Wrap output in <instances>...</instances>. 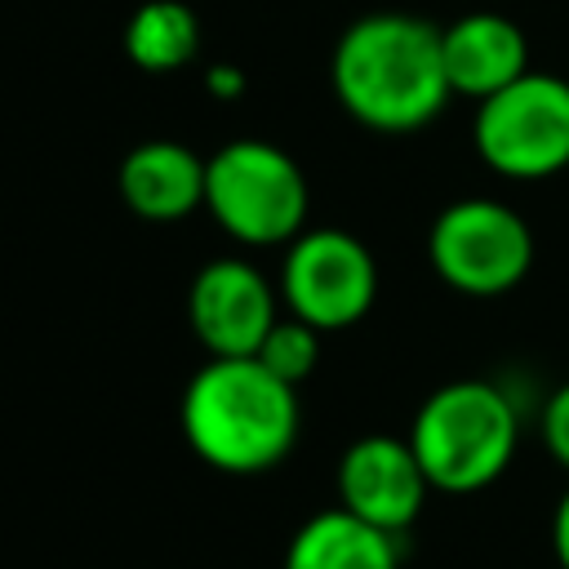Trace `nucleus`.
<instances>
[{"label": "nucleus", "mask_w": 569, "mask_h": 569, "mask_svg": "<svg viewBox=\"0 0 569 569\" xmlns=\"http://www.w3.org/2000/svg\"><path fill=\"white\" fill-rule=\"evenodd\" d=\"M476 151L493 173L551 178L569 164V80L525 71L476 107Z\"/></svg>", "instance_id": "nucleus-5"}, {"label": "nucleus", "mask_w": 569, "mask_h": 569, "mask_svg": "<svg viewBox=\"0 0 569 569\" xmlns=\"http://www.w3.org/2000/svg\"><path fill=\"white\" fill-rule=\"evenodd\" d=\"M284 569H400L396 533L351 516L347 507L316 511L284 547Z\"/></svg>", "instance_id": "nucleus-12"}, {"label": "nucleus", "mask_w": 569, "mask_h": 569, "mask_svg": "<svg viewBox=\"0 0 569 569\" xmlns=\"http://www.w3.org/2000/svg\"><path fill=\"white\" fill-rule=\"evenodd\" d=\"M307 204L298 160L267 138H231L204 156V209L236 244H289L307 222Z\"/></svg>", "instance_id": "nucleus-4"}, {"label": "nucleus", "mask_w": 569, "mask_h": 569, "mask_svg": "<svg viewBox=\"0 0 569 569\" xmlns=\"http://www.w3.org/2000/svg\"><path fill=\"white\" fill-rule=\"evenodd\" d=\"M520 422L507 391L480 378L436 387L409 427V445L440 493H476L493 485L516 458Z\"/></svg>", "instance_id": "nucleus-3"}, {"label": "nucleus", "mask_w": 569, "mask_h": 569, "mask_svg": "<svg viewBox=\"0 0 569 569\" xmlns=\"http://www.w3.org/2000/svg\"><path fill=\"white\" fill-rule=\"evenodd\" d=\"M449 89L467 98H493L498 89L516 84L529 71L525 31L502 13H462L440 31Z\"/></svg>", "instance_id": "nucleus-11"}, {"label": "nucleus", "mask_w": 569, "mask_h": 569, "mask_svg": "<svg viewBox=\"0 0 569 569\" xmlns=\"http://www.w3.org/2000/svg\"><path fill=\"white\" fill-rule=\"evenodd\" d=\"M187 320L209 356H258L280 320V289L249 258H213L191 276Z\"/></svg>", "instance_id": "nucleus-8"}, {"label": "nucleus", "mask_w": 569, "mask_h": 569, "mask_svg": "<svg viewBox=\"0 0 569 569\" xmlns=\"http://www.w3.org/2000/svg\"><path fill=\"white\" fill-rule=\"evenodd\" d=\"M329 80L338 107L378 133L422 129L453 98L440 27L413 13L356 18L333 44Z\"/></svg>", "instance_id": "nucleus-1"}, {"label": "nucleus", "mask_w": 569, "mask_h": 569, "mask_svg": "<svg viewBox=\"0 0 569 569\" xmlns=\"http://www.w3.org/2000/svg\"><path fill=\"white\" fill-rule=\"evenodd\" d=\"M298 387L258 356H209L182 387L178 427L200 462L227 476H258L298 440Z\"/></svg>", "instance_id": "nucleus-2"}, {"label": "nucleus", "mask_w": 569, "mask_h": 569, "mask_svg": "<svg viewBox=\"0 0 569 569\" xmlns=\"http://www.w3.org/2000/svg\"><path fill=\"white\" fill-rule=\"evenodd\" d=\"M320 338H325V333L311 329L307 320L280 316V320L271 325V333L262 338L258 360H262L276 378H284L289 387H298V382L311 378V369H316V360H320Z\"/></svg>", "instance_id": "nucleus-14"}, {"label": "nucleus", "mask_w": 569, "mask_h": 569, "mask_svg": "<svg viewBox=\"0 0 569 569\" xmlns=\"http://www.w3.org/2000/svg\"><path fill=\"white\" fill-rule=\"evenodd\" d=\"M551 547H556V560H560V569H569V489L560 493V502H556V516H551Z\"/></svg>", "instance_id": "nucleus-17"}, {"label": "nucleus", "mask_w": 569, "mask_h": 569, "mask_svg": "<svg viewBox=\"0 0 569 569\" xmlns=\"http://www.w3.org/2000/svg\"><path fill=\"white\" fill-rule=\"evenodd\" d=\"M378 298V262L342 227L298 231L280 262V302L320 333L351 329Z\"/></svg>", "instance_id": "nucleus-7"}, {"label": "nucleus", "mask_w": 569, "mask_h": 569, "mask_svg": "<svg viewBox=\"0 0 569 569\" xmlns=\"http://www.w3.org/2000/svg\"><path fill=\"white\" fill-rule=\"evenodd\" d=\"M116 187L133 218L178 222L204 209V160L173 138H151L124 151Z\"/></svg>", "instance_id": "nucleus-10"}, {"label": "nucleus", "mask_w": 569, "mask_h": 569, "mask_svg": "<svg viewBox=\"0 0 569 569\" xmlns=\"http://www.w3.org/2000/svg\"><path fill=\"white\" fill-rule=\"evenodd\" d=\"M542 445L569 471V382L556 387L551 400L542 405Z\"/></svg>", "instance_id": "nucleus-15"}, {"label": "nucleus", "mask_w": 569, "mask_h": 569, "mask_svg": "<svg viewBox=\"0 0 569 569\" xmlns=\"http://www.w3.org/2000/svg\"><path fill=\"white\" fill-rule=\"evenodd\" d=\"M427 489L431 480L409 436H360L338 458V507L396 538L418 520Z\"/></svg>", "instance_id": "nucleus-9"}, {"label": "nucleus", "mask_w": 569, "mask_h": 569, "mask_svg": "<svg viewBox=\"0 0 569 569\" xmlns=\"http://www.w3.org/2000/svg\"><path fill=\"white\" fill-rule=\"evenodd\" d=\"M427 258L436 276L467 298H498L516 289L533 262V236L502 200H453L427 231Z\"/></svg>", "instance_id": "nucleus-6"}, {"label": "nucleus", "mask_w": 569, "mask_h": 569, "mask_svg": "<svg viewBox=\"0 0 569 569\" xmlns=\"http://www.w3.org/2000/svg\"><path fill=\"white\" fill-rule=\"evenodd\" d=\"M200 53V18L182 0H147L124 22V58L147 76H169Z\"/></svg>", "instance_id": "nucleus-13"}, {"label": "nucleus", "mask_w": 569, "mask_h": 569, "mask_svg": "<svg viewBox=\"0 0 569 569\" xmlns=\"http://www.w3.org/2000/svg\"><path fill=\"white\" fill-rule=\"evenodd\" d=\"M204 89H209L213 98H222V102H236V98L249 89V80H244L240 67H231V62H213V67L204 71Z\"/></svg>", "instance_id": "nucleus-16"}]
</instances>
